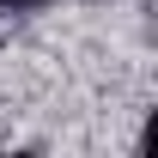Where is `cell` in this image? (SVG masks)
Wrapping results in <instances>:
<instances>
[{"instance_id": "cell-1", "label": "cell", "mask_w": 158, "mask_h": 158, "mask_svg": "<svg viewBox=\"0 0 158 158\" xmlns=\"http://www.w3.org/2000/svg\"><path fill=\"white\" fill-rule=\"evenodd\" d=\"M0 6H12V12H19V6H43V0H0Z\"/></svg>"}]
</instances>
